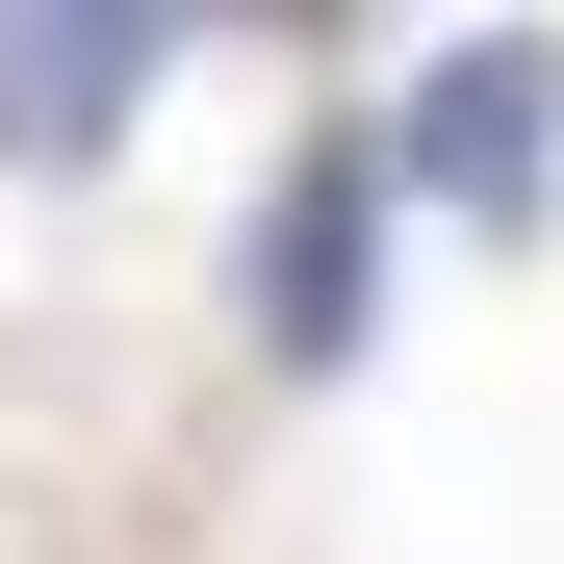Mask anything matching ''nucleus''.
Here are the masks:
<instances>
[{"mask_svg":"<svg viewBox=\"0 0 564 564\" xmlns=\"http://www.w3.org/2000/svg\"><path fill=\"white\" fill-rule=\"evenodd\" d=\"M154 104V26H129V0H104V26H26V0H0V129H26V154H104Z\"/></svg>","mask_w":564,"mask_h":564,"instance_id":"nucleus-3","label":"nucleus"},{"mask_svg":"<svg viewBox=\"0 0 564 564\" xmlns=\"http://www.w3.org/2000/svg\"><path fill=\"white\" fill-rule=\"evenodd\" d=\"M386 180L462 206V231H539L564 206V26H462L411 104H386Z\"/></svg>","mask_w":564,"mask_h":564,"instance_id":"nucleus-2","label":"nucleus"},{"mask_svg":"<svg viewBox=\"0 0 564 564\" xmlns=\"http://www.w3.org/2000/svg\"><path fill=\"white\" fill-rule=\"evenodd\" d=\"M359 308H386V129H308L257 180V231H231V334L282 359V386H334Z\"/></svg>","mask_w":564,"mask_h":564,"instance_id":"nucleus-1","label":"nucleus"}]
</instances>
